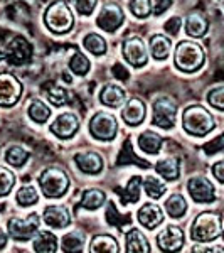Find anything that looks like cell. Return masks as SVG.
<instances>
[{
	"label": "cell",
	"mask_w": 224,
	"mask_h": 253,
	"mask_svg": "<svg viewBox=\"0 0 224 253\" xmlns=\"http://www.w3.org/2000/svg\"><path fill=\"white\" fill-rule=\"evenodd\" d=\"M182 125H184L186 132L190 133V135L204 137L214 130L216 120L201 105H192V107H187L182 113Z\"/></svg>",
	"instance_id": "obj_1"
},
{
	"label": "cell",
	"mask_w": 224,
	"mask_h": 253,
	"mask_svg": "<svg viewBox=\"0 0 224 253\" xmlns=\"http://www.w3.org/2000/svg\"><path fill=\"white\" fill-rule=\"evenodd\" d=\"M206 59L204 49L201 44L194 41H182L177 44L176 52H174V61H176L177 69L184 73H195L202 68Z\"/></svg>",
	"instance_id": "obj_2"
},
{
	"label": "cell",
	"mask_w": 224,
	"mask_h": 253,
	"mask_svg": "<svg viewBox=\"0 0 224 253\" xmlns=\"http://www.w3.org/2000/svg\"><path fill=\"white\" fill-rule=\"evenodd\" d=\"M223 233V221L221 216L213 213V211H206L201 213L194 219L192 226H190V238L194 242H214L218 236Z\"/></svg>",
	"instance_id": "obj_3"
},
{
	"label": "cell",
	"mask_w": 224,
	"mask_h": 253,
	"mask_svg": "<svg viewBox=\"0 0 224 253\" xmlns=\"http://www.w3.org/2000/svg\"><path fill=\"white\" fill-rule=\"evenodd\" d=\"M39 186L40 191L44 193L46 198H61L69 187V177L64 170L58 169V167H47L46 170H42V174L39 175Z\"/></svg>",
	"instance_id": "obj_4"
},
{
	"label": "cell",
	"mask_w": 224,
	"mask_h": 253,
	"mask_svg": "<svg viewBox=\"0 0 224 253\" xmlns=\"http://www.w3.org/2000/svg\"><path fill=\"white\" fill-rule=\"evenodd\" d=\"M44 22H46L47 29L52 31L54 34H64V32L71 31L75 19H73V12L68 7V3L54 2L46 9Z\"/></svg>",
	"instance_id": "obj_5"
},
{
	"label": "cell",
	"mask_w": 224,
	"mask_h": 253,
	"mask_svg": "<svg viewBox=\"0 0 224 253\" xmlns=\"http://www.w3.org/2000/svg\"><path fill=\"white\" fill-rule=\"evenodd\" d=\"M89 132L96 140H113L118 133V122L112 113L98 112L89 120Z\"/></svg>",
	"instance_id": "obj_6"
},
{
	"label": "cell",
	"mask_w": 224,
	"mask_h": 253,
	"mask_svg": "<svg viewBox=\"0 0 224 253\" xmlns=\"http://www.w3.org/2000/svg\"><path fill=\"white\" fill-rule=\"evenodd\" d=\"M40 226V218L37 213H31L27 218H12L7 223L9 235L17 242H27L37 233Z\"/></svg>",
	"instance_id": "obj_7"
},
{
	"label": "cell",
	"mask_w": 224,
	"mask_h": 253,
	"mask_svg": "<svg viewBox=\"0 0 224 253\" xmlns=\"http://www.w3.org/2000/svg\"><path fill=\"white\" fill-rule=\"evenodd\" d=\"M177 103L169 96H158L153 101V125L160 128H172L176 125Z\"/></svg>",
	"instance_id": "obj_8"
},
{
	"label": "cell",
	"mask_w": 224,
	"mask_h": 253,
	"mask_svg": "<svg viewBox=\"0 0 224 253\" xmlns=\"http://www.w3.org/2000/svg\"><path fill=\"white\" fill-rule=\"evenodd\" d=\"M121 54H123L125 61L128 64H132L133 68H142L149 61V54H147L145 42L137 36L123 41V46H121Z\"/></svg>",
	"instance_id": "obj_9"
},
{
	"label": "cell",
	"mask_w": 224,
	"mask_h": 253,
	"mask_svg": "<svg viewBox=\"0 0 224 253\" xmlns=\"http://www.w3.org/2000/svg\"><path fill=\"white\" fill-rule=\"evenodd\" d=\"M22 95V84L12 73H0V107H12Z\"/></svg>",
	"instance_id": "obj_10"
},
{
	"label": "cell",
	"mask_w": 224,
	"mask_h": 253,
	"mask_svg": "<svg viewBox=\"0 0 224 253\" xmlns=\"http://www.w3.org/2000/svg\"><path fill=\"white\" fill-rule=\"evenodd\" d=\"M123 20H125V15L120 5H116V3H105L100 15H98V19H96V24H98V27H101L103 31L115 32L118 27L123 24Z\"/></svg>",
	"instance_id": "obj_11"
},
{
	"label": "cell",
	"mask_w": 224,
	"mask_h": 253,
	"mask_svg": "<svg viewBox=\"0 0 224 253\" xmlns=\"http://www.w3.org/2000/svg\"><path fill=\"white\" fill-rule=\"evenodd\" d=\"M187 191L195 203H213L216 201V189L213 182L206 177H192L187 182Z\"/></svg>",
	"instance_id": "obj_12"
},
{
	"label": "cell",
	"mask_w": 224,
	"mask_h": 253,
	"mask_svg": "<svg viewBox=\"0 0 224 253\" xmlns=\"http://www.w3.org/2000/svg\"><path fill=\"white\" fill-rule=\"evenodd\" d=\"M79 128V117L75 113H61V115L52 122L51 132L59 138H69L73 137Z\"/></svg>",
	"instance_id": "obj_13"
},
{
	"label": "cell",
	"mask_w": 224,
	"mask_h": 253,
	"mask_svg": "<svg viewBox=\"0 0 224 253\" xmlns=\"http://www.w3.org/2000/svg\"><path fill=\"white\" fill-rule=\"evenodd\" d=\"M157 245L162 252H179L184 245V233L179 226L169 224L157 236Z\"/></svg>",
	"instance_id": "obj_14"
},
{
	"label": "cell",
	"mask_w": 224,
	"mask_h": 253,
	"mask_svg": "<svg viewBox=\"0 0 224 253\" xmlns=\"http://www.w3.org/2000/svg\"><path fill=\"white\" fill-rule=\"evenodd\" d=\"M42 219L47 226L56 228V230H63V228L69 226V223H71V214L66 210V206L54 205V206H47L44 210Z\"/></svg>",
	"instance_id": "obj_15"
},
{
	"label": "cell",
	"mask_w": 224,
	"mask_h": 253,
	"mask_svg": "<svg viewBox=\"0 0 224 253\" xmlns=\"http://www.w3.org/2000/svg\"><path fill=\"white\" fill-rule=\"evenodd\" d=\"M137 218L142 226L147 228V230H155L158 224L164 221V213H162L160 206L153 205V203H145L138 210Z\"/></svg>",
	"instance_id": "obj_16"
},
{
	"label": "cell",
	"mask_w": 224,
	"mask_h": 253,
	"mask_svg": "<svg viewBox=\"0 0 224 253\" xmlns=\"http://www.w3.org/2000/svg\"><path fill=\"white\" fill-rule=\"evenodd\" d=\"M145 112H147V107L140 98H130L127 101V105L123 107L121 118H123L125 124L137 126L145 120Z\"/></svg>",
	"instance_id": "obj_17"
},
{
	"label": "cell",
	"mask_w": 224,
	"mask_h": 253,
	"mask_svg": "<svg viewBox=\"0 0 224 253\" xmlns=\"http://www.w3.org/2000/svg\"><path fill=\"white\" fill-rule=\"evenodd\" d=\"M76 166L86 174H100L103 170V159L96 152H79L75 156Z\"/></svg>",
	"instance_id": "obj_18"
},
{
	"label": "cell",
	"mask_w": 224,
	"mask_h": 253,
	"mask_svg": "<svg viewBox=\"0 0 224 253\" xmlns=\"http://www.w3.org/2000/svg\"><path fill=\"white\" fill-rule=\"evenodd\" d=\"M100 100H101V103L107 105L110 108H120L121 105L125 103V100H127V95H125V89L121 86L108 83L101 88Z\"/></svg>",
	"instance_id": "obj_19"
},
{
	"label": "cell",
	"mask_w": 224,
	"mask_h": 253,
	"mask_svg": "<svg viewBox=\"0 0 224 253\" xmlns=\"http://www.w3.org/2000/svg\"><path fill=\"white\" fill-rule=\"evenodd\" d=\"M127 252L128 253H149L150 252V243L147 240V236L142 233L137 228L127 233Z\"/></svg>",
	"instance_id": "obj_20"
},
{
	"label": "cell",
	"mask_w": 224,
	"mask_h": 253,
	"mask_svg": "<svg viewBox=\"0 0 224 253\" xmlns=\"http://www.w3.org/2000/svg\"><path fill=\"white\" fill-rule=\"evenodd\" d=\"M150 51L157 61H164L169 58L170 51H172V42L167 36L155 34L150 38Z\"/></svg>",
	"instance_id": "obj_21"
},
{
	"label": "cell",
	"mask_w": 224,
	"mask_h": 253,
	"mask_svg": "<svg viewBox=\"0 0 224 253\" xmlns=\"http://www.w3.org/2000/svg\"><path fill=\"white\" fill-rule=\"evenodd\" d=\"M140 186H142V177L140 175H133L128 181V184L125 189H118V196L123 206L130 205V203H137L140 199Z\"/></svg>",
	"instance_id": "obj_22"
},
{
	"label": "cell",
	"mask_w": 224,
	"mask_h": 253,
	"mask_svg": "<svg viewBox=\"0 0 224 253\" xmlns=\"http://www.w3.org/2000/svg\"><path fill=\"white\" fill-rule=\"evenodd\" d=\"M162 144H164V138L158 135V133L152 132V130H147V132L140 133V137H138V147L144 152L150 154V156H155L158 150H160Z\"/></svg>",
	"instance_id": "obj_23"
},
{
	"label": "cell",
	"mask_w": 224,
	"mask_h": 253,
	"mask_svg": "<svg viewBox=\"0 0 224 253\" xmlns=\"http://www.w3.org/2000/svg\"><path fill=\"white\" fill-rule=\"evenodd\" d=\"M155 170L165 181H176L181 175V166H179V161L174 157H167V159H162V161L157 162L155 166Z\"/></svg>",
	"instance_id": "obj_24"
},
{
	"label": "cell",
	"mask_w": 224,
	"mask_h": 253,
	"mask_svg": "<svg viewBox=\"0 0 224 253\" xmlns=\"http://www.w3.org/2000/svg\"><path fill=\"white\" fill-rule=\"evenodd\" d=\"M207 27H209V24H207L204 15L201 14H190L186 19V32L190 38H202L207 32Z\"/></svg>",
	"instance_id": "obj_25"
},
{
	"label": "cell",
	"mask_w": 224,
	"mask_h": 253,
	"mask_svg": "<svg viewBox=\"0 0 224 253\" xmlns=\"http://www.w3.org/2000/svg\"><path fill=\"white\" fill-rule=\"evenodd\" d=\"M118 166H128V164H137L138 167H142V169H149L150 167V162L144 161V159L137 157L135 154H133V147H132V142L125 140L123 144V149H121L120 156H118V161H116Z\"/></svg>",
	"instance_id": "obj_26"
},
{
	"label": "cell",
	"mask_w": 224,
	"mask_h": 253,
	"mask_svg": "<svg viewBox=\"0 0 224 253\" xmlns=\"http://www.w3.org/2000/svg\"><path fill=\"white\" fill-rule=\"evenodd\" d=\"M91 253H116L118 243L113 236L110 235H96L91 240V247H89Z\"/></svg>",
	"instance_id": "obj_27"
},
{
	"label": "cell",
	"mask_w": 224,
	"mask_h": 253,
	"mask_svg": "<svg viewBox=\"0 0 224 253\" xmlns=\"http://www.w3.org/2000/svg\"><path fill=\"white\" fill-rule=\"evenodd\" d=\"M58 250V238L51 231H40L34 240V252L39 253H54Z\"/></svg>",
	"instance_id": "obj_28"
},
{
	"label": "cell",
	"mask_w": 224,
	"mask_h": 253,
	"mask_svg": "<svg viewBox=\"0 0 224 253\" xmlns=\"http://www.w3.org/2000/svg\"><path fill=\"white\" fill-rule=\"evenodd\" d=\"M105 201H107V194L103 193L101 189H86L83 194V199H81V205L84 210H98V208H101L105 205Z\"/></svg>",
	"instance_id": "obj_29"
},
{
	"label": "cell",
	"mask_w": 224,
	"mask_h": 253,
	"mask_svg": "<svg viewBox=\"0 0 224 253\" xmlns=\"http://www.w3.org/2000/svg\"><path fill=\"white\" fill-rule=\"evenodd\" d=\"M164 206H165V211L169 213L170 218H182L187 211V201L184 199V196L179 194V193L170 196V198L165 201Z\"/></svg>",
	"instance_id": "obj_30"
},
{
	"label": "cell",
	"mask_w": 224,
	"mask_h": 253,
	"mask_svg": "<svg viewBox=\"0 0 224 253\" xmlns=\"http://www.w3.org/2000/svg\"><path fill=\"white\" fill-rule=\"evenodd\" d=\"M84 238L83 233L79 231H71V233H66L63 236V252H68V253H78V252H83V247H84Z\"/></svg>",
	"instance_id": "obj_31"
},
{
	"label": "cell",
	"mask_w": 224,
	"mask_h": 253,
	"mask_svg": "<svg viewBox=\"0 0 224 253\" xmlns=\"http://www.w3.org/2000/svg\"><path fill=\"white\" fill-rule=\"evenodd\" d=\"M27 159H29V152L26 149H22L20 145H12L5 152L7 164L12 167H22L27 162Z\"/></svg>",
	"instance_id": "obj_32"
},
{
	"label": "cell",
	"mask_w": 224,
	"mask_h": 253,
	"mask_svg": "<svg viewBox=\"0 0 224 253\" xmlns=\"http://www.w3.org/2000/svg\"><path fill=\"white\" fill-rule=\"evenodd\" d=\"M144 189L147 196H150L152 199H160L162 196L165 194L167 186L165 182H162L160 179L153 177V175H149V177L144 179Z\"/></svg>",
	"instance_id": "obj_33"
},
{
	"label": "cell",
	"mask_w": 224,
	"mask_h": 253,
	"mask_svg": "<svg viewBox=\"0 0 224 253\" xmlns=\"http://www.w3.org/2000/svg\"><path fill=\"white\" fill-rule=\"evenodd\" d=\"M27 113H29V117L36 124H44V122H47L49 117H51V110H49L47 105L42 103L40 100L32 101L29 105V108H27Z\"/></svg>",
	"instance_id": "obj_34"
},
{
	"label": "cell",
	"mask_w": 224,
	"mask_h": 253,
	"mask_svg": "<svg viewBox=\"0 0 224 253\" xmlns=\"http://www.w3.org/2000/svg\"><path fill=\"white\" fill-rule=\"evenodd\" d=\"M83 44H84V47H86V51H89L91 54H95V56L105 54V52H107V49H108L107 41L101 38L100 34H93V32L84 38Z\"/></svg>",
	"instance_id": "obj_35"
},
{
	"label": "cell",
	"mask_w": 224,
	"mask_h": 253,
	"mask_svg": "<svg viewBox=\"0 0 224 253\" xmlns=\"http://www.w3.org/2000/svg\"><path fill=\"white\" fill-rule=\"evenodd\" d=\"M107 221L110 224L116 228H123L125 224H130L132 223V216L130 214H120L115 206L113 201H108V208H107Z\"/></svg>",
	"instance_id": "obj_36"
},
{
	"label": "cell",
	"mask_w": 224,
	"mask_h": 253,
	"mask_svg": "<svg viewBox=\"0 0 224 253\" xmlns=\"http://www.w3.org/2000/svg\"><path fill=\"white\" fill-rule=\"evenodd\" d=\"M89 68H91V63H89V59L84 54H81V52H76L71 58V61H69V69L78 76L88 75Z\"/></svg>",
	"instance_id": "obj_37"
},
{
	"label": "cell",
	"mask_w": 224,
	"mask_h": 253,
	"mask_svg": "<svg viewBox=\"0 0 224 253\" xmlns=\"http://www.w3.org/2000/svg\"><path fill=\"white\" fill-rule=\"evenodd\" d=\"M39 201V193L36 191V187L32 186H24L19 189L17 193V203L20 206H32Z\"/></svg>",
	"instance_id": "obj_38"
},
{
	"label": "cell",
	"mask_w": 224,
	"mask_h": 253,
	"mask_svg": "<svg viewBox=\"0 0 224 253\" xmlns=\"http://www.w3.org/2000/svg\"><path fill=\"white\" fill-rule=\"evenodd\" d=\"M15 184V175L7 167L0 166V198L7 196Z\"/></svg>",
	"instance_id": "obj_39"
},
{
	"label": "cell",
	"mask_w": 224,
	"mask_h": 253,
	"mask_svg": "<svg viewBox=\"0 0 224 253\" xmlns=\"http://www.w3.org/2000/svg\"><path fill=\"white\" fill-rule=\"evenodd\" d=\"M130 10L138 19H145L152 12V2L150 0H130Z\"/></svg>",
	"instance_id": "obj_40"
},
{
	"label": "cell",
	"mask_w": 224,
	"mask_h": 253,
	"mask_svg": "<svg viewBox=\"0 0 224 253\" xmlns=\"http://www.w3.org/2000/svg\"><path fill=\"white\" fill-rule=\"evenodd\" d=\"M207 101L216 110L224 112V86H216L207 93Z\"/></svg>",
	"instance_id": "obj_41"
},
{
	"label": "cell",
	"mask_w": 224,
	"mask_h": 253,
	"mask_svg": "<svg viewBox=\"0 0 224 253\" xmlns=\"http://www.w3.org/2000/svg\"><path fill=\"white\" fill-rule=\"evenodd\" d=\"M49 101L56 107H61L68 101V91L61 86H52L49 89Z\"/></svg>",
	"instance_id": "obj_42"
},
{
	"label": "cell",
	"mask_w": 224,
	"mask_h": 253,
	"mask_svg": "<svg viewBox=\"0 0 224 253\" xmlns=\"http://www.w3.org/2000/svg\"><path fill=\"white\" fill-rule=\"evenodd\" d=\"M202 150H204L207 156H214V154L224 150V133L223 135H219L218 138H214V140H211V142H207V144L202 145Z\"/></svg>",
	"instance_id": "obj_43"
},
{
	"label": "cell",
	"mask_w": 224,
	"mask_h": 253,
	"mask_svg": "<svg viewBox=\"0 0 224 253\" xmlns=\"http://www.w3.org/2000/svg\"><path fill=\"white\" fill-rule=\"evenodd\" d=\"M75 3V9L81 15H89L96 7V0H71Z\"/></svg>",
	"instance_id": "obj_44"
},
{
	"label": "cell",
	"mask_w": 224,
	"mask_h": 253,
	"mask_svg": "<svg viewBox=\"0 0 224 253\" xmlns=\"http://www.w3.org/2000/svg\"><path fill=\"white\" fill-rule=\"evenodd\" d=\"M181 24H182V20L181 17H172V19H169L165 22V26H164V29L169 32V34H172V36H176L179 29H181Z\"/></svg>",
	"instance_id": "obj_45"
},
{
	"label": "cell",
	"mask_w": 224,
	"mask_h": 253,
	"mask_svg": "<svg viewBox=\"0 0 224 253\" xmlns=\"http://www.w3.org/2000/svg\"><path fill=\"white\" fill-rule=\"evenodd\" d=\"M113 76L118 80H121V81H127L130 78V73L127 71V68H125L123 64L116 63L115 66H113Z\"/></svg>",
	"instance_id": "obj_46"
},
{
	"label": "cell",
	"mask_w": 224,
	"mask_h": 253,
	"mask_svg": "<svg viewBox=\"0 0 224 253\" xmlns=\"http://www.w3.org/2000/svg\"><path fill=\"white\" fill-rule=\"evenodd\" d=\"M174 0H155V7H153V14L155 15H162L165 10L170 9Z\"/></svg>",
	"instance_id": "obj_47"
},
{
	"label": "cell",
	"mask_w": 224,
	"mask_h": 253,
	"mask_svg": "<svg viewBox=\"0 0 224 253\" xmlns=\"http://www.w3.org/2000/svg\"><path fill=\"white\" fill-rule=\"evenodd\" d=\"M213 174H214V177L221 182V184H224V161L216 162V164L213 166Z\"/></svg>",
	"instance_id": "obj_48"
},
{
	"label": "cell",
	"mask_w": 224,
	"mask_h": 253,
	"mask_svg": "<svg viewBox=\"0 0 224 253\" xmlns=\"http://www.w3.org/2000/svg\"><path fill=\"white\" fill-rule=\"evenodd\" d=\"M5 245H7V235L3 233L2 230H0V250H2V248L5 247Z\"/></svg>",
	"instance_id": "obj_49"
},
{
	"label": "cell",
	"mask_w": 224,
	"mask_h": 253,
	"mask_svg": "<svg viewBox=\"0 0 224 253\" xmlns=\"http://www.w3.org/2000/svg\"><path fill=\"white\" fill-rule=\"evenodd\" d=\"M3 58V52H0V59H2Z\"/></svg>",
	"instance_id": "obj_50"
}]
</instances>
